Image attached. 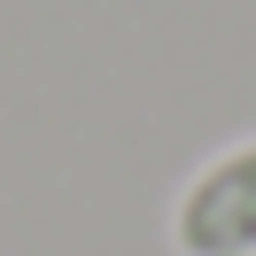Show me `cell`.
<instances>
[{
	"instance_id": "cell-1",
	"label": "cell",
	"mask_w": 256,
	"mask_h": 256,
	"mask_svg": "<svg viewBox=\"0 0 256 256\" xmlns=\"http://www.w3.org/2000/svg\"><path fill=\"white\" fill-rule=\"evenodd\" d=\"M178 256H256V140H233L171 202Z\"/></svg>"
}]
</instances>
